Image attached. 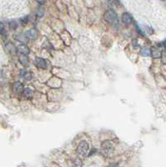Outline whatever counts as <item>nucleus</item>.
<instances>
[{
    "label": "nucleus",
    "mask_w": 166,
    "mask_h": 167,
    "mask_svg": "<svg viewBox=\"0 0 166 167\" xmlns=\"http://www.w3.org/2000/svg\"><path fill=\"white\" fill-rule=\"evenodd\" d=\"M44 10L42 9H38V11H37V16L38 17H42L43 15H44Z\"/></svg>",
    "instance_id": "6ab92c4d"
},
{
    "label": "nucleus",
    "mask_w": 166,
    "mask_h": 167,
    "mask_svg": "<svg viewBox=\"0 0 166 167\" xmlns=\"http://www.w3.org/2000/svg\"><path fill=\"white\" fill-rule=\"evenodd\" d=\"M34 64H35L36 67L38 68H40V69H44L47 68V63H46V60L42 59V58H36L34 60Z\"/></svg>",
    "instance_id": "20e7f679"
},
{
    "label": "nucleus",
    "mask_w": 166,
    "mask_h": 167,
    "mask_svg": "<svg viewBox=\"0 0 166 167\" xmlns=\"http://www.w3.org/2000/svg\"><path fill=\"white\" fill-rule=\"evenodd\" d=\"M162 50L159 47H153L151 49V55L154 59H159L161 57Z\"/></svg>",
    "instance_id": "6e6552de"
},
{
    "label": "nucleus",
    "mask_w": 166,
    "mask_h": 167,
    "mask_svg": "<svg viewBox=\"0 0 166 167\" xmlns=\"http://www.w3.org/2000/svg\"><path fill=\"white\" fill-rule=\"evenodd\" d=\"M104 19L110 23V24H113L114 27H117L119 26V19H118V15L116 12L113 9H110L107 10L105 14H104Z\"/></svg>",
    "instance_id": "f257e3e1"
},
{
    "label": "nucleus",
    "mask_w": 166,
    "mask_h": 167,
    "mask_svg": "<svg viewBox=\"0 0 166 167\" xmlns=\"http://www.w3.org/2000/svg\"><path fill=\"white\" fill-rule=\"evenodd\" d=\"M161 60H162V63H163L164 64H166V50L162 51V54H161Z\"/></svg>",
    "instance_id": "2eb2a0df"
},
{
    "label": "nucleus",
    "mask_w": 166,
    "mask_h": 167,
    "mask_svg": "<svg viewBox=\"0 0 166 167\" xmlns=\"http://www.w3.org/2000/svg\"><path fill=\"white\" fill-rule=\"evenodd\" d=\"M36 1H37V3H39V5H43V4L45 3V0H36Z\"/></svg>",
    "instance_id": "aec40b11"
},
{
    "label": "nucleus",
    "mask_w": 166,
    "mask_h": 167,
    "mask_svg": "<svg viewBox=\"0 0 166 167\" xmlns=\"http://www.w3.org/2000/svg\"><path fill=\"white\" fill-rule=\"evenodd\" d=\"M6 47L8 48V49L9 50V52L11 53V54H15L16 52H17V48L15 47L14 45L11 44V43H9V44H7Z\"/></svg>",
    "instance_id": "4468645a"
},
{
    "label": "nucleus",
    "mask_w": 166,
    "mask_h": 167,
    "mask_svg": "<svg viewBox=\"0 0 166 167\" xmlns=\"http://www.w3.org/2000/svg\"><path fill=\"white\" fill-rule=\"evenodd\" d=\"M122 21H123V23L125 24L129 25V24H130L133 22V17L129 13H124L122 14Z\"/></svg>",
    "instance_id": "423d86ee"
},
{
    "label": "nucleus",
    "mask_w": 166,
    "mask_h": 167,
    "mask_svg": "<svg viewBox=\"0 0 166 167\" xmlns=\"http://www.w3.org/2000/svg\"><path fill=\"white\" fill-rule=\"evenodd\" d=\"M29 22V16H25L23 18H21V23L23 24H26Z\"/></svg>",
    "instance_id": "a211bd4d"
},
{
    "label": "nucleus",
    "mask_w": 166,
    "mask_h": 167,
    "mask_svg": "<svg viewBox=\"0 0 166 167\" xmlns=\"http://www.w3.org/2000/svg\"><path fill=\"white\" fill-rule=\"evenodd\" d=\"M33 91L30 90L29 88H26V89H24V90H23V95L27 99L31 98V97L33 96Z\"/></svg>",
    "instance_id": "ddd939ff"
},
{
    "label": "nucleus",
    "mask_w": 166,
    "mask_h": 167,
    "mask_svg": "<svg viewBox=\"0 0 166 167\" xmlns=\"http://www.w3.org/2000/svg\"><path fill=\"white\" fill-rule=\"evenodd\" d=\"M17 52H18L19 54H29V49L24 44H22L17 47Z\"/></svg>",
    "instance_id": "1a4fd4ad"
},
{
    "label": "nucleus",
    "mask_w": 166,
    "mask_h": 167,
    "mask_svg": "<svg viewBox=\"0 0 166 167\" xmlns=\"http://www.w3.org/2000/svg\"><path fill=\"white\" fill-rule=\"evenodd\" d=\"M163 46H164V49L166 50V40L163 43Z\"/></svg>",
    "instance_id": "412c9836"
},
{
    "label": "nucleus",
    "mask_w": 166,
    "mask_h": 167,
    "mask_svg": "<svg viewBox=\"0 0 166 167\" xmlns=\"http://www.w3.org/2000/svg\"><path fill=\"white\" fill-rule=\"evenodd\" d=\"M140 54L144 57H149L151 55V49L148 47H144L140 49Z\"/></svg>",
    "instance_id": "f8f14e48"
},
{
    "label": "nucleus",
    "mask_w": 166,
    "mask_h": 167,
    "mask_svg": "<svg viewBox=\"0 0 166 167\" xmlns=\"http://www.w3.org/2000/svg\"><path fill=\"white\" fill-rule=\"evenodd\" d=\"M24 90V85H23V84L19 82V81H16L14 84V85H13V91L16 94H18V93H20L23 91Z\"/></svg>",
    "instance_id": "0eeeda50"
},
{
    "label": "nucleus",
    "mask_w": 166,
    "mask_h": 167,
    "mask_svg": "<svg viewBox=\"0 0 166 167\" xmlns=\"http://www.w3.org/2000/svg\"><path fill=\"white\" fill-rule=\"evenodd\" d=\"M25 35L27 36V38L29 39H36L38 38V31L35 29H31L28 30L26 33H25Z\"/></svg>",
    "instance_id": "39448f33"
},
{
    "label": "nucleus",
    "mask_w": 166,
    "mask_h": 167,
    "mask_svg": "<svg viewBox=\"0 0 166 167\" xmlns=\"http://www.w3.org/2000/svg\"><path fill=\"white\" fill-rule=\"evenodd\" d=\"M102 149L104 150L105 153L110 154V153L113 151L114 146L110 140H105V141H104L103 144H102Z\"/></svg>",
    "instance_id": "7ed1b4c3"
},
{
    "label": "nucleus",
    "mask_w": 166,
    "mask_h": 167,
    "mask_svg": "<svg viewBox=\"0 0 166 167\" xmlns=\"http://www.w3.org/2000/svg\"><path fill=\"white\" fill-rule=\"evenodd\" d=\"M24 79H26L28 80H29L32 79V75L30 74V73H28V72L24 71Z\"/></svg>",
    "instance_id": "dca6fc26"
},
{
    "label": "nucleus",
    "mask_w": 166,
    "mask_h": 167,
    "mask_svg": "<svg viewBox=\"0 0 166 167\" xmlns=\"http://www.w3.org/2000/svg\"><path fill=\"white\" fill-rule=\"evenodd\" d=\"M9 26H10V28H12V29H15L16 28L18 27V24L15 21H11V23L9 24Z\"/></svg>",
    "instance_id": "f3484780"
},
{
    "label": "nucleus",
    "mask_w": 166,
    "mask_h": 167,
    "mask_svg": "<svg viewBox=\"0 0 166 167\" xmlns=\"http://www.w3.org/2000/svg\"><path fill=\"white\" fill-rule=\"evenodd\" d=\"M14 38L18 41L21 42L22 44H26L27 41H28V38H27V36L24 33H18V34H16L14 36Z\"/></svg>",
    "instance_id": "9d476101"
},
{
    "label": "nucleus",
    "mask_w": 166,
    "mask_h": 167,
    "mask_svg": "<svg viewBox=\"0 0 166 167\" xmlns=\"http://www.w3.org/2000/svg\"><path fill=\"white\" fill-rule=\"evenodd\" d=\"M19 61H20L21 64H22L24 66H28L29 65V64L27 54H19Z\"/></svg>",
    "instance_id": "9b49d317"
},
{
    "label": "nucleus",
    "mask_w": 166,
    "mask_h": 167,
    "mask_svg": "<svg viewBox=\"0 0 166 167\" xmlns=\"http://www.w3.org/2000/svg\"><path fill=\"white\" fill-rule=\"evenodd\" d=\"M89 149V146L88 142L85 141V140H82V141L79 143V146H78L77 152L79 153V155H86L87 153H88Z\"/></svg>",
    "instance_id": "f03ea898"
}]
</instances>
